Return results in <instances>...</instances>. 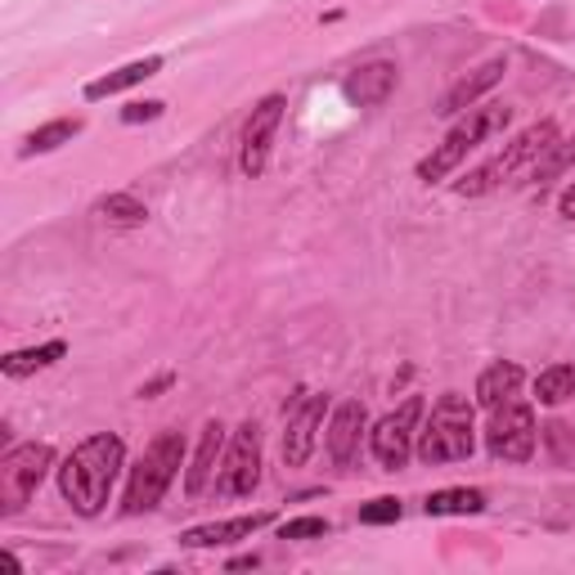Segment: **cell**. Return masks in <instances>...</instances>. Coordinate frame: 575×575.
<instances>
[{"label": "cell", "instance_id": "cell-20", "mask_svg": "<svg viewBox=\"0 0 575 575\" xmlns=\"http://www.w3.org/2000/svg\"><path fill=\"white\" fill-rule=\"evenodd\" d=\"M63 342H46V347H32V351H14V356H5L0 360V369H5L10 378H27V373H36V369H50L55 360H63Z\"/></svg>", "mask_w": 575, "mask_h": 575}, {"label": "cell", "instance_id": "cell-10", "mask_svg": "<svg viewBox=\"0 0 575 575\" xmlns=\"http://www.w3.org/2000/svg\"><path fill=\"white\" fill-rule=\"evenodd\" d=\"M284 108H288L284 95H265V99L252 108V118H248V127H243V148H239L243 176L256 180V176L265 171V163H271V144H275L279 122H284Z\"/></svg>", "mask_w": 575, "mask_h": 575}, {"label": "cell", "instance_id": "cell-18", "mask_svg": "<svg viewBox=\"0 0 575 575\" xmlns=\"http://www.w3.org/2000/svg\"><path fill=\"white\" fill-rule=\"evenodd\" d=\"M517 387H522V364L500 360V364H490V369L477 378V405L494 409V405H504L508 396H517Z\"/></svg>", "mask_w": 575, "mask_h": 575}, {"label": "cell", "instance_id": "cell-15", "mask_svg": "<svg viewBox=\"0 0 575 575\" xmlns=\"http://www.w3.org/2000/svg\"><path fill=\"white\" fill-rule=\"evenodd\" d=\"M360 432H364V405L360 400H342L333 409V423H328V454H333L337 468H351Z\"/></svg>", "mask_w": 575, "mask_h": 575}, {"label": "cell", "instance_id": "cell-21", "mask_svg": "<svg viewBox=\"0 0 575 575\" xmlns=\"http://www.w3.org/2000/svg\"><path fill=\"white\" fill-rule=\"evenodd\" d=\"M575 396V364H553L535 378V400L540 405H562Z\"/></svg>", "mask_w": 575, "mask_h": 575}, {"label": "cell", "instance_id": "cell-11", "mask_svg": "<svg viewBox=\"0 0 575 575\" xmlns=\"http://www.w3.org/2000/svg\"><path fill=\"white\" fill-rule=\"evenodd\" d=\"M324 396H301V405L288 414V428H284V468H301L315 450V432L324 423Z\"/></svg>", "mask_w": 575, "mask_h": 575}, {"label": "cell", "instance_id": "cell-2", "mask_svg": "<svg viewBox=\"0 0 575 575\" xmlns=\"http://www.w3.org/2000/svg\"><path fill=\"white\" fill-rule=\"evenodd\" d=\"M472 405L468 396L458 392H445L436 405H432V418L423 428H418V458H423L428 468L436 464H458V458H468L477 436H472Z\"/></svg>", "mask_w": 575, "mask_h": 575}, {"label": "cell", "instance_id": "cell-1", "mask_svg": "<svg viewBox=\"0 0 575 575\" xmlns=\"http://www.w3.org/2000/svg\"><path fill=\"white\" fill-rule=\"evenodd\" d=\"M122 458H127V445L122 436L112 432H99V436H86L82 445H76L63 468H59V490L63 500L82 513V517H95L104 513L108 494H112V481H118L122 472Z\"/></svg>", "mask_w": 575, "mask_h": 575}, {"label": "cell", "instance_id": "cell-23", "mask_svg": "<svg viewBox=\"0 0 575 575\" xmlns=\"http://www.w3.org/2000/svg\"><path fill=\"white\" fill-rule=\"evenodd\" d=\"M99 216L112 220V225H144L148 207H144L135 194H108V199L99 203Z\"/></svg>", "mask_w": 575, "mask_h": 575}, {"label": "cell", "instance_id": "cell-22", "mask_svg": "<svg viewBox=\"0 0 575 575\" xmlns=\"http://www.w3.org/2000/svg\"><path fill=\"white\" fill-rule=\"evenodd\" d=\"M76 131H82V122L76 118H59V122H46L41 131H32L27 140H23V158H32V153H50V148H59V144H68Z\"/></svg>", "mask_w": 575, "mask_h": 575}, {"label": "cell", "instance_id": "cell-29", "mask_svg": "<svg viewBox=\"0 0 575 575\" xmlns=\"http://www.w3.org/2000/svg\"><path fill=\"white\" fill-rule=\"evenodd\" d=\"M562 216H566V220H575V184L562 194Z\"/></svg>", "mask_w": 575, "mask_h": 575}, {"label": "cell", "instance_id": "cell-5", "mask_svg": "<svg viewBox=\"0 0 575 575\" xmlns=\"http://www.w3.org/2000/svg\"><path fill=\"white\" fill-rule=\"evenodd\" d=\"M558 144V127L553 122H535V127H526L504 153H494V158L486 163V167H477L468 180H458V194H468V199H477V194H490V189H500L504 180H513L526 163H535L540 153H549Z\"/></svg>", "mask_w": 575, "mask_h": 575}, {"label": "cell", "instance_id": "cell-6", "mask_svg": "<svg viewBox=\"0 0 575 575\" xmlns=\"http://www.w3.org/2000/svg\"><path fill=\"white\" fill-rule=\"evenodd\" d=\"M55 464V450L46 441H32V445H14L5 458H0V513H19L36 486L46 481Z\"/></svg>", "mask_w": 575, "mask_h": 575}, {"label": "cell", "instance_id": "cell-4", "mask_svg": "<svg viewBox=\"0 0 575 575\" xmlns=\"http://www.w3.org/2000/svg\"><path fill=\"white\" fill-rule=\"evenodd\" d=\"M508 104H477V108H468L464 112V122H458L423 163H418V180H428V184H436V180H445L458 163L468 158V153L481 144V140H490V135H500L504 127H508Z\"/></svg>", "mask_w": 575, "mask_h": 575}, {"label": "cell", "instance_id": "cell-12", "mask_svg": "<svg viewBox=\"0 0 575 575\" xmlns=\"http://www.w3.org/2000/svg\"><path fill=\"white\" fill-rule=\"evenodd\" d=\"M392 91H396V63H387V59L360 63L347 82H342V95H347L356 108H378Z\"/></svg>", "mask_w": 575, "mask_h": 575}, {"label": "cell", "instance_id": "cell-8", "mask_svg": "<svg viewBox=\"0 0 575 575\" xmlns=\"http://www.w3.org/2000/svg\"><path fill=\"white\" fill-rule=\"evenodd\" d=\"M261 481V428L252 423H239L235 441H229L225 458H220V472H216V490L225 494V500H243V494H252Z\"/></svg>", "mask_w": 575, "mask_h": 575}, {"label": "cell", "instance_id": "cell-14", "mask_svg": "<svg viewBox=\"0 0 575 575\" xmlns=\"http://www.w3.org/2000/svg\"><path fill=\"white\" fill-rule=\"evenodd\" d=\"M271 513H252V517H229V522H207L180 535L184 549H216V544H235V540H252L261 526H271Z\"/></svg>", "mask_w": 575, "mask_h": 575}, {"label": "cell", "instance_id": "cell-24", "mask_svg": "<svg viewBox=\"0 0 575 575\" xmlns=\"http://www.w3.org/2000/svg\"><path fill=\"white\" fill-rule=\"evenodd\" d=\"M324 535H328L324 517H292L279 526V540H324Z\"/></svg>", "mask_w": 575, "mask_h": 575}, {"label": "cell", "instance_id": "cell-13", "mask_svg": "<svg viewBox=\"0 0 575 575\" xmlns=\"http://www.w3.org/2000/svg\"><path fill=\"white\" fill-rule=\"evenodd\" d=\"M508 72V59H490V63H481L472 76H464V82H454L450 91H445V99H441V118H458V112H468V108H477L481 104V95L490 91V86H500V76Z\"/></svg>", "mask_w": 575, "mask_h": 575}, {"label": "cell", "instance_id": "cell-26", "mask_svg": "<svg viewBox=\"0 0 575 575\" xmlns=\"http://www.w3.org/2000/svg\"><path fill=\"white\" fill-rule=\"evenodd\" d=\"M571 158H575V140H566V144H553V158H549L544 167H535V180H540V184H544V180H553V176H558L566 163H571Z\"/></svg>", "mask_w": 575, "mask_h": 575}, {"label": "cell", "instance_id": "cell-19", "mask_svg": "<svg viewBox=\"0 0 575 575\" xmlns=\"http://www.w3.org/2000/svg\"><path fill=\"white\" fill-rule=\"evenodd\" d=\"M481 508H486V494L468 490V486L436 490V494H428V504H423L428 517H464V513H481Z\"/></svg>", "mask_w": 575, "mask_h": 575}, {"label": "cell", "instance_id": "cell-28", "mask_svg": "<svg viewBox=\"0 0 575 575\" xmlns=\"http://www.w3.org/2000/svg\"><path fill=\"white\" fill-rule=\"evenodd\" d=\"M163 387H171V373H163V378H153L148 387H140V396H158Z\"/></svg>", "mask_w": 575, "mask_h": 575}, {"label": "cell", "instance_id": "cell-25", "mask_svg": "<svg viewBox=\"0 0 575 575\" xmlns=\"http://www.w3.org/2000/svg\"><path fill=\"white\" fill-rule=\"evenodd\" d=\"M360 522H364V526H387V522H400V500H392V494H382V500L360 504Z\"/></svg>", "mask_w": 575, "mask_h": 575}, {"label": "cell", "instance_id": "cell-16", "mask_svg": "<svg viewBox=\"0 0 575 575\" xmlns=\"http://www.w3.org/2000/svg\"><path fill=\"white\" fill-rule=\"evenodd\" d=\"M225 450V428L216 423H203V436H199V454H194V464H189V477H184V490H189V500H199V494L212 486V477L220 472V454Z\"/></svg>", "mask_w": 575, "mask_h": 575}, {"label": "cell", "instance_id": "cell-3", "mask_svg": "<svg viewBox=\"0 0 575 575\" xmlns=\"http://www.w3.org/2000/svg\"><path fill=\"white\" fill-rule=\"evenodd\" d=\"M180 468H184V436L180 432H158V436L148 441V450L140 454V464L131 468V486H127L122 513L135 517V513L158 508Z\"/></svg>", "mask_w": 575, "mask_h": 575}, {"label": "cell", "instance_id": "cell-17", "mask_svg": "<svg viewBox=\"0 0 575 575\" xmlns=\"http://www.w3.org/2000/svg\"><path fill=\"white\" fill-rule=\"evenodd\" d=\"M158 72H163V59H158V55L135 59V63H127V68H118V72L99 76V82H91V86H86V99H108V95H118V91H131V86L148 82V76H158Z\"/></svg>", "mask_w": 575, "mask_h": 575}, {"label": "cell", "instance_id": "cell-7", "mask_svg": "<svg viewBox=\"0 0 575 575\" xmlns=\"http://www.w3.org/2000/svg\"><path fill=\"white\" fill-rule=\"evenodd\" d=\"M423 414H428L423 396H409L400 409H392V414L373 428L369 445H373V458H378V464L387 468V472H400V468L409 464V450H414L418 428H423Z\"/></svg>", "mask_w": 575, "mask_h": 575}, {"label": "cell", "instance_id": "cell-9", "mask_svg": "<svg viewBox=\"0 0 575 575\" xmlns=\"http://www.w3.org/2000/svg\"><path fill=\"white\" fill-rule=\"evenodd\" d=\"M486 450L494 458H504V464H526L535 454V414L530 405H494V418L486 428Z\"/></svg>", "mask_w": 575, "mask_h": 575}, {"label": "cell", "instance_id": "cell-27", "mask_svg": "<svg viewBox=\"0 0 575 575\" xmlns=\"http://www.w3.org/2000/svg\"><path fill=\"white\" fill-rule=\"evenodd\" d=\"M163 112V104L158 99H148V104H131L127 112H122V122H153Z\"/></svg>", "mask_w": 575, "mask_h": 575}]
</instances>
